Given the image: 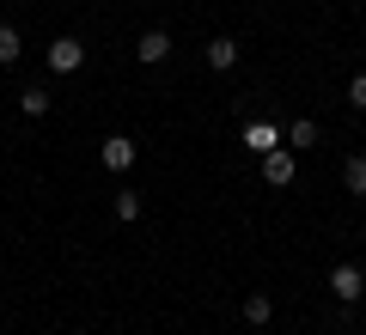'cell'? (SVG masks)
I'll list each match as a JSON object with an SVG mask.
<instances>
[{
    "label": "cell",
    "instance_id": "6da1fadb",
    "mask_svg": "<svg viewBox=\"0 0 366 335\" xmlns=\"http://www.w3.org/2000/svg\"><path fill=\"white\" fill-rule=\"evenodd\" d=\"M360 293H366V269H360V262H336V269H330V299L360 305Z\"/></svg>",
    "mask_w": 366,
    "mask_h": 335
},
{
    "label": "cell",
    "instance_id": "7a4b0ae2",
    "mask_svg": "<svg viewBox=\"0 0 366 335\" xmlns=\"http://www.w3.org/2000/svg\"><path fill=\"white\" fill-rule=\"evenodd\" d=\"M293 177H300V159H293V146H274V153H262V183H269V189H287Z\"/></svg>",
    "mask_w": 366,
    "mask_h": 335
},
{
    "label": "cell",
    "instance_id": "3957f363",
    "mask_svg": "<svg viewBox=\"0 0 366 335\" xmlns=\"http://www.w3.org/2000/svg\"><path fill=\"white\" fill-rule=\"evenodd\" d=\"M43 55H49L55 74H79V67H86V43H79V37H55Z\"/></svg>",
    "mask_w": 366,
    "mask_h": 335
},
{
    "label": "cell",
    "instance_id": "277c9868",
    "mask_svg": "<svg viewBox=\"0 0 366 335\" xmlns=\"http://www.w3.org/2000/svg\"><path fill=\"white\" fill-rule=\"evenodd\" d=\"M134 61L141 67H159V61H171V31H141V37H134Z\"/></svg>",
    "mask_w": 366,
    "mask_h": 335
},
{
    "label": "cell",
    "instance_id": "5b68a950",
    "mask_svg": "<svg viewBox=\"0 0 366 335\" xmlns=\"http://www.w3.org/2000/svg\"><path fill=\"white\" fill-rule=\"evenodd\" d=\"M98 159H104V171H134V141L129 134H104Z\"/></svg>",
    "mask_w": 366,
    "mask_h": 335
},
{
    "label": "cell",
    "instance_id": "8992f818",
    "mask_svg": "<svg viewBox=\"0 0 366 335\" xmlns=\"http://www.w3.org/2000/svg\"><path fill=\"white\" fill-rule=\"evenodd\" d=\"M238 141L262 159V153H274V146H281V129H274V122H244V134H238Z\"/></svg>",
    "mask_w": 366,
    "mask_h": 335
},
{
    "label": "cell",
    "instance_id": "52a82bcc",
    "mask_svg": "<svg viewBox=\"0 0 366 335\" xmlns=\"http://www.w3.org/2000/svg\"><path fill=\"white\" fill-rule=\"evenodd\" d=\"M202 61H208L214 74H232V67H238V43L232 37H214L208 49H202Z\"/></svg>",
    "mask_w": 366,
    "mask_h": 335
},
{
    "label": "cell",
    "instance_id": "ba28073f",
    "mask_svg": "<svg viewBox=\"0 0 366 335\" xmlns=\"http://www.w3.org/2000/svg\"><path fill=\"white\" fill-rule=\"evenodd\" d=\"M342 183H348V195H366V153L342 159Z\"/></svg>",
    "mask_w": 366,
    "mask_h": 335
},
{
    "label": "cell",
    "instance_id": "9c48e42d",
    "mask_svg": "<svg viewBox=\"0 0 366 335\" xmlns=\"http://www.w3.org/2000/svg\"><path fill=\"white\" fill-rule=\"evenodd\" d=\"M49 104H55V98H49L43 86H25V91H19V110H25L31 122H37V116H49Z\"/></svg>",
    "mask_w": 366,
    "mask_h": 335
},
{
    "label": "cell",
    "instance_id": "30bf717a",
    "mask_svg": "<svg viewBox=\"0 0 366 335\" xmlns=\"http://www.w3.org/2000/svg\"><path fill=\"white\" fill-rule=\"evenodd\" d=\"M269 317H274V299L269 293H244V323H257V329H262Z\"/></svg>",
    "mask_w": 366,
    "mask_h": 335
},
{
    "label": "cell",
    "instance_id": "8fae6325",
    "mask_svg": "<svg viewBox=\"0 0 366 335\" xmlns=\"http://www.w3.org/2000/svg\"><path fill=\"white\" fill-rule=\"evenodd\" d=\"M287 146H293V153H305V146H317V122H312V116H300V122L287 129Z\"/></svg>",
    "mask_w": 366,
    "mask_h": 335
},
{
    "label": "cell",
    "instance_id": "7c38bea8",
    "mask_svg": "<svg viewBox=\"0 0 366 335\" xmlns=\"http://www.w3.org/2000/svg\"><path fill=\"white\" fill-rule=\"evenodd\" d=\"M19 55H25V43H19V31H13V25H0V67H13Z\"/></svg>",
    "mask_w": 366,
    "mask_h": 335
},
{
    "label": "cell",
    "instance_id": "4fadbf2b",
    "mask_svg": "<svg viewBox=\"0 0 366 335\" xmlns=\"http://www.w3.org/2000/svg\"><path fill=\"white\" fill-rule=\"evenodd\" d=\"M117 219H141V195L134 189H117Z\"/></svg>",
    "mask_w": 366,
    "mask_h": 335
},
{
    "label": "cell",
    "instance_id": "5bb4252c",
    "mask_svg": "<svg viewBox=\"0 0 366 335\" xmlns=\"http://www.w3.org/2000/svg\"><path fill=\"white\" fill-rule=\"evenodd\" d=\"M348 104H354V110H366V74L348 79Z\"/></svg>",
    "mask_w": 366,
    "mask_h": 335
}]
</instances>
